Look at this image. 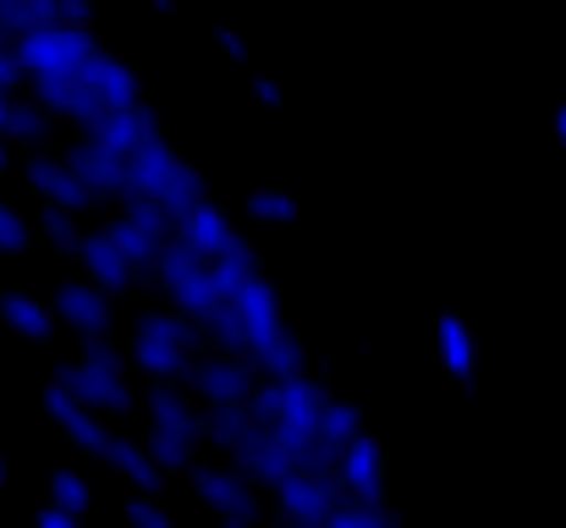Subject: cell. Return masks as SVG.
I'll return each mask as SVG.
<instances>
[{"mask_svg": "<svg viewBox=\"0 0 566 528\" xmlns=\"http://www.w3.org/2000/svg\"><path fill=\"white\" fill-rule=\"evenodd\" d=\"M209 348L203 342V331H198V320H188L182 309L177 314H138V325H133V342H127V363L133 369H144L149 380H188L192 358Z\"/></svg>", "mask_w": 566, "mask_h": 528, "instance_id": "6da1fadb", "label": "cell"}, {"mask_svg": "<svg viewBox=\"0 0 566 528\" xmlns=\"http://www.w3.org/2000/svg\"><path fill=\"white\" fill-rule=\"evenodd\" d=\"M325 402H331V385H325L319 374H292V380H281V418H275L270 429L297 452L303 468H314V446H319V413H325Z\"/></svg>", "mask_w": 566, "mask_h": 528, "instance_id": "7a4b0ae2", "label": "cell"}, {"mask_svg": "<svg viewBox=\"0 0 566 528\" xmlns=\"http://www.w3.org/2000/svg\"><path fill=\"white\" fill-rule=\"evenodd\" d=\"M17 61L28 66V77H44V72H83V61L99 50L94 33L83 22H44L33 33H22L17 44Z\"/></svg>", "mask_w": 566, "mask_h": 528, "instance_id": "3957f363", "label": "cell"}, {"mask_svg": "<svg viewBox=\"0 0 566 528\" xmlns=\"http://www.w3.org/2000/svg\"><path fill=\"white\" fill-rule=\"evenodd\" d=\"M188 485H192V496H198L220 524H226V518H248V524L264 518V507H259V485H253L242 468H231V463H192Z\"/></svg>", "mask_w": 566, "mask_h": 528, "instance_id": "277c9868", "label": "cell"}, {"mask_svg": "<svg viewBox=\"0 0 566 528\" xmlns=\"http://www.w3.org/2000/svg\"><path fill=\"white\" fill-rule=\"evenodd\" d=\"M188 385L198 402H248L253 385H259V369L248 352H220V348H203L192 358L188 369Z\"/></svg>", "mask_w": 566, "mask_h": 528, "instance_id": "5b68a950", "label": "cell"}, {"mask_svg": "<svg viewBox=\"0 0 566 528\" xmlns=\"http://www.w3.org/2000/svg\"><path fill=\"white\" fill-rule=\"evenodd\" d=\"M347 490H342V479L336 474H325V468H292L281 485H275V513H281V524H319L331 518V507L342 501Z\"/></svg>", "mask_w": 566, "mask_h": 528, "instance_id": "8992f818", "label": "cell"}, {"mask_svg": "<svg viewBox=\"0 0 566 528\" xmlns=\"http://www.w3.org/2000/svg\"><path fill=\"white\" fill-rule=\"evenodd\" d=\"M61 391H72L77 402H88L94 413H133L144 396L127 385V369H105V363H94V358H83V363H66L61 369Z\"/></svg>", "mask_w": 566, "mask_h": 528, "instance_id": "52a82bcc", "label": "cell"}, {"mask_svg": "<svg viewBox=\"0 0 566 528\" xmlns=\"http://www.w3.org/2000/svg\"><path fill=\"white\" fill-rule=\"evenodd\" d=\"M226 463H231V468H242L253 485H270V490H275V485H281L292 468H303V463H297V452H292V446H286V441L270 429V424H253V429H248V435L226 452Z\"/></svg>", "mask_w": 566, "mask_h": 528, "instance_id": "ba28073f", "label": "cell"}, {"mask_svg": "<svg viewBox=\"0 0 566 528\" xmlns=\"http://www.w3.org/2000/svg\"><path fill=\"white\" fill-rule=\"evenodd\" d=\"M237 314H242V331H248V352H264L281 331H286V314H281V292L264 270H253L237 292H231Z\"/></svg>", "mask_w": 566, "mask_h": 528, "instance_id": "9c48e42d", "label": "cell"}, {"mask_svg": "<svg viewBox=\"0 0 566 528\" xmlns=\"http://www.w3.org/2000/svg\"><path fill=\"white\" fill-rule=\"evenodd\" d=\"M88 138L105 144V149H116L122 161H133L144 144L160 138V116L144 100L138 105H116V111H99V122H88Z\"/></svg>", "mask_w": 566, "mask_h": 528, "instance_id": "30bf717a", "label": "cell"}, {"mask_svg": "<svg viewBox=\"0 0 566 528\" xmlns=\"http://www.w3.org/2000/svg\"><path fill=\"white\" fill-rule=\"evenodd\" d=\"M177 237L188 242L192 253H203V259H220V253H231V248H242V231L231 226V215L203 193L198 204H192L188 215L177 220Z\"/></svg>", "mask_w": 566, "mask_h": 528, "instance_id": "8fae6325", "label": "cell"}, {"mask_svg": "<svg viewBox=\"0 0 566 528\" xmlns=\"http://www.w3.org/2000/svg\"><path fill=\"white\" fill-rule=\"evenodd\" d=\"M55 314H61L77 337H111V331H116L111 292L94 287V281H66V287L55 292Z\"/></svg>", "mask_w": 566, "mask_h": 528, "instance_id": "7c38bea8", "label": "cell"}, {"mask_svg": "<svg viewBox=\"0 0 566 528\" xmlns=\"http://www.w3.org/2000/svg\"><path fill=\"white\" fill-rule=\"evenodd\" d=\"M336 479L353 501H369V507H385V457H379L375 435L364 429L342 457H336Z\"/></svg>", "mask_w": 566, "mask_h": 528, "instance_id": "4fadbf2b", "label": "cell"}, {"mask_svg": "<svg viewBox=\"0 0 566 528\" xmlns=\"http://www.w3.org/2000/svg\"><path fill=\"white\" fill-rule=\"evenodd\" d=\"M434 358H440V369H446L462 391L479 385V342H473V331H468L457 314H440V320H434Z\"/></svg>", "mask_w": 566, "mask_h": 528, "instance_id": "5bb4252c", "label": "cell"}, {"mask_svg": "<svg viewBox=\"0 0 566 528\" xmlns=\"http://www.w3.org/2000/svg\"><path fill=\"white\" fill-rule=\"evenodd\" d=\"M364 435V407L358 402H342V396H331L325 402V413H319V446H314V468H325V474H336V457L353 446Z\"/></svg>", "mask_w": 566, "mask_h": 528, "instance_id": "9a60e30c", "label": "cell"}, {"mask_svg": "<svg viewBox=\"0 0 566 528\" xmlns=\"http://www.w3.org/2000/svg\"><path fill=\"white\" fill-rule=\"evenodd\" d=\"M44 402H50V418H55V424H61V429H66L88 457H105V452H111V429L99 424V413H94L88 402H77V396H72V391H61V385H55Z\"/></svg>", "mask_w": 566, "mask_h": 528, "instance_id": "2e32d148", "label": "cell"}, {"mask_svg": "<svg viewBox=\"0 0 566 528\" xmlns=\"http://www.w3.org/2000/svg\"><path fill=\"white\" fill-rule=\"evenodd\" d=\"M77 259H83L88 281H94V287H105V292H127V287H133V276H138V265L111 242V231H88V237H83V248H77Z\"/></svg>", "mask_w": 566, "mask_h": 528, "instance_id": "e0dca14e", "label": "cell"}, {"mask_svg": "<svg viewBox=\"0 0 566 528\" xmlns=\"http://www.w3.org/2000/svg\"><path fill=\"white\" fill-rule=\"evenodd\" d=\"M66 166L88 182V193H111V198H122V193H127V161H122L116 149L94 144V138H83V144L66 155Z\"/></svg>", "mask_w": 566, "mask_h": 528, "instance_id": "ac0fdd59", "label": "cell"}, {"mask_svg": "<svg viewBox=\"0 0 566 528\" xmlns=\"http://www.w3.org/2000/svg\"><path fill=\"white\" fill-rule=\"evenodd\" d=\"M28 182H33V193H39L44 204H61V209H72V215L94 204L88 182L72 172L66 161H33V166H28Z\"/></svg>", "mask_w": 566, "mask_h": 528, "instance_id": "d6986e66", "label": "cell"}, {"mask_svg": "<svg viewBox=\"0 0 566 528\" xmlns=\"http://www.w3.org/2000/svg\"><path fill=\"white\" fill-rule=\"evenodd\" d=\"M111 111L116 105H138V72L127 66V61H116V55H105V50H94L88 61H83V72H77Z\"/></svg>", "mask_w": 566, "mask_h": 528, "instance_id": "ffe728a7", "label": "cell"}, {"mask_svg": "<svg viewBox=\"0 0 566 528\" xmlns=\"http://www.w3.org/2000/svg\"><path fill=\"white\" fill-rule=\"evenodd\" d=\"M198 424H203V446H214L220 457L253 429L248 402H198Z\"/></svg>", "mask_w": 566, "mask_h": 528, "instance_id": "44dd1931", "label": "cell"}, {"mask_svg": "<svg viewBox=\"0 0 566 528\" xmlns=\"http://www.w3.org/2000/svg\"><path fill=\"white\" fill-rule=\"evenodd\" d=\"M105 463L133 485V490H160V463L149 457V446L144 441H127V435H111V452H105Z\"/></svg>", "mask_w": 566, "mask_h": 528, "instance_id": "7402d4cb", "label": "cell"}, {"mask_svg": "<svg viewBox=\"0 0 566 528\" xmlns=\"http://www.w3.org/2000/svg\"><path fill=\"white\" fill-rule=\"evenodd\" d=\"M253 358V369L264 374V380H292V374H308V348H303V337L286 325L275 342L264 352H248Z\"/></svg>", "mask_w": 566, "mask_h": 528, "instance_id": "603a6c76", "label": "cell"}, {"mask_svg": "<svg viewBox=\"0 0 566 528\" xmlns=\"http://www.w3.org/2000/svg\"><path fill=\"white\" fill-rule=\"evenodd\" d=\"M105 231H111V242H116V248H122V253H127L138 270H155V259H160V248H166V242H160L155 231H144V226H138L127 209H122V215H116Z\"/></svg>", "mask_w": 566, "mask_h": 528, "instance_id": "cb8c5ba5", "label": "cell"}, {"mask_svg": "<svg viewBox=\"0 0 566 528\" xmlns=\"http://www.w3.org/2000/svg\"><path fill=\"white\" fill-rule=\"evenodd\" d=\"M242 209H248V220H259V226H297V220H303V204H297L292 193H281V187H253V193L242 198Z\"/></svg>", "mask_w": 566, "mask_h": 528, "instance_id": "d4e9b609", "label": "cell"}, {"mask_svg": "<svg viewBox=\"0 0 566 528\" xmlns=\"http://www.w3.org/2000/svg\"><path fill=\"white\" fill-rule=\"evenodd\" d=\"M198 331H203V342L220 352H248V331H242V314H237V303L226 298V303H214L203 320H198Z\"/></svg>", "mask_w": 566, "mask_h": 528, "instance_id": "484cf974", "label": "cell"}, {"mask_svg": "<svg viewBox=\"0 0 566 528\" xmlns=\"http://www.w3.org/2000/svg\"><path fill=\"white\" fill-rule=\"evenodd\" d=\"M144 446H149V457L160 463V474H188L192 463H198V441H188V435H171V429H155V424H149Z\"/></svg>", "mask_w": 566, "mask_h": 528, "instance_id": "4316f807", "label": "cell"}, {"mask_svg": "<svg viewBox=\"0 0 566 528\" xmlns=\"http://www.w3.org/2000/svg\"><path fill=\"white\" fill-rule=\"evenodd\" d=\"M0 314H6L22 337H33V342H50V331H55V314H50L44 303L22 298V292H6V298H0Z\"/></svg>", "mask_w": 566, "mask_h": 528, "instance_id": "83f0119b", "label": "cell"}, {"mask_svg": "<svg viewBox=\"0 0 566 528\" xmlns=\"http://www.w3.org/2000/svg\"><path fill=\"white\" fill-rule=\"evenodd\" d=\"M122 518H127L133 528H177V518H171V513H166V507H160L149 490H138V496L122 507Z\"/></svg>", "mask_w": 566, "mask_h": 528, "instance_id": "f1b7e54d", "label": "cell"}, {"mask_svg": "<svg viewBox=\"0 0 566 528\" xmlns=\"http://www.w3.org/2000/svg\"><path fill=\"white\" fill-rule=\"evenodd\" d=\"M209 44H214L231 66H253V50H248V39H242L231 22H209Z\"/></svg>", "mask_w": 566, "mask_h": 528, "instance_id": "f546056e", "label": "cell"}, {"mask_svg": "<svg viewBox=\"0 0 566 528\" xmlns=\"http://www.w3.org/2000/svg\"><path fill=\"white\" fill-rule=\"evenodd\" d=\"M50 490H55V507H61V513H77V518L88 513V479H77V474H55Z\"/></svg>", "mask_w": 566, "mask_h": 528, "instance_id": "4dcf8cb0", "label": "cell"}, {"mask_svg": "<svg viewBox=\"0 0 566 528\" xmlns=\"http://www.w3.org/2000/svg\"><path fill=\"white\" fill-rule=\"evenodd\" d=\"M248 94L264 105V111H281L286 105V94H281V83L270 77V72H259V66H248Z\"/></svg>", "mask_w": 566, "mask_h": 528, "instance_id": "1f68e13d", "label": "cell"}, {"mask_svg": "<svg viewBox=\"0 0 566 528\" xmlns=\"http://www.w3.org/2000/svg\"><path fill=\"white\" fill-rule=\"evenodd\" d=\"M22 248H28V226L11 209H0V253H22Z\"/></svg>", "mask_w": 566, "mask_h": 528, "instance_id": "d6a6232c", "label": "cell"}, {"mask_svg": "<svg viewBox=\"0 0 566 528\" xmlns=\"http://www.w3.org/2000/svg\"><path fill=\"white\" fill-rule=\"evenodd\" d=\"M39 528H83L77 513H61V507H50V513H39Z\"/></svg>", "mask_w": 566, "mask_h": 528, "instance_id": "836d02e7", "label": "cell"}, {"mask_svg": "<svg viewBox=\"0 0 566 528\" xmlns=\"http://www.w3.org/2000/svg\"><path fill=\"white\" fill-rule=\"evenodd\" d=\"M149 11H160V17H177V0H149Z\"/></svg>", "mask_w": 566, "mask_h": 528, "instance_id": "e575fe53", "label": "cell"}, {"mask_svg": "<svg viewBox=\"0 0 566 528\" xmlns=\"http://www.w3.org/2000/svg\"><path fill=\"white\" fill-rule=\"evenodd\" d=\"M556 138H562V149H566V105H556Z\"/></svg>", "mask_w": 566, "mask_h": 528, "instance_id": "d590c367", "label": "cell"}, {"mask_svg": "<svg viewBox=\"0 0 566 528\" xmlns=\"http://www.w3.org/2000/svg\"><path fill=\"white\" fill-rule=\"evenodd\" d=\"M286 528H319V524H286Z\"/></svg>", "mask_w": 566, "mask_h": 528, "instance_id": "8d00e7d4", "label": "cell"}]
</instances>
